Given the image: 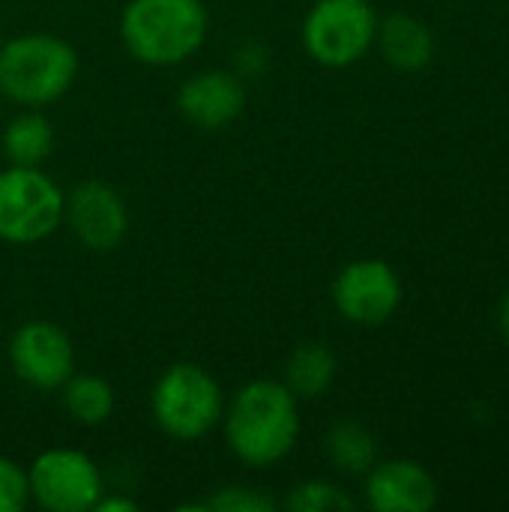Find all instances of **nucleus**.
<instances>
[{
    "instance_id": "1",
    "label": "nucleus",
    "mask_w": 509,
    "mask_h": 512,
    "mask_svg": "<svg viewBox=\"0 0 509 512\" xmlns=\"http://www.w3.org/2000/svg\"><path fill=\"white\" fill-rule=\"evenodd\" d=\"M222 429L228 450L249 468H273L300 438V399L273 378L243 384L225 402Z\"/></svg>"
},
{
    "instance_id": "2",
    "label": "nucleus",
    "mask_w": 509,
    "mask_h": 512,
    "mask_svg": "<svg viewBox=\"0 0 509 512\" xmlns=\"http://www.w3.org/2000/svg\"><path fill=\"white\" fill-rule=\"evenodd\" d=\"M210 15L204 0H129L120 42L144 66H180L204 45Z\"/></svg>"
},
{
    "instance_id": "3",
    "label": "nucleus",
    "mask_w": 509,
    "mask_h": 512,
    "mask_svg": "<svg viewBox=\"0 0 509 512\" xmlns=\"http://www.w3.org/2000/svg\"><path fill=\"white\" fill-rule=\"evenodd\" d=\"M78 78V51L54 33H21L0 42V93L21 108H45Z\"/></svg>"
},
{
    "instance_id": "4",
    "label": "nucleus",
    "mask_w": 509,
    "mask_h": 512,
    "mask_svg": "<svg viewBox=\"0 0 509 512\" xmlns=\"http://www.w3.org/2000/svg\"><path fill=\"white\" fill-rule=\"evenodd\" d=\"M150 411L171 441L192 444L222 426L225 393L210 369L198 363H174L156 378Z\"/></svg>"
},
{
    "instance_id": "5",
    "label": "nucleus",
    "mask_w": 509,
    "mask_h": 512,
    "mask_svg": "<svg viewBox=\"0 0 509 512\" xmlns=\"http://www.w3.org/2000/svg\"><path fill=\"white\" fill-rule=\"evenodd\" d=\"M378 12L372 0H315L303 18V48L327 69L360 63L375 45Z\"/></svg>"
},
{
    "instance_id": "6",
    "label": "nucleus",
    "mask_w": 509,
    "mask_h": 512,
    "mask_svg": "<svg viewBox=\"0 0 509 512\" xmlns=\"http://www.w3.org/2000/svg\"><path fill=\"white\" fill-rule=\"evenodd\" d=\"M63 189L30 165L0 171V240L27 246L51 237L63 225Z\"/></svg>"
},
{
    "instance_id": "7",
    "label": "nucleus",
    "mask_w": 509,
    "mask_h": 512,
    "mask_svg": "<svg viewBox=\"0 0 509 512\" xmlns=\"http://www.w3.org/2000/svg\"><path fill=\"white\" fill-rule=\"evenodd\" d=\"M30 501L48 512H90L102 498L99 465L72 447L42 450L27 465Z\"/></svg>"
},
{
    "instance_id": "8",
    "label": "nucleus",
    "mask_w": 509,
    "mask_h": 512,
    "mask_svg": "<svg viewBox=\"0 0 509 512\" xmlns=\"http://www.w3.org/2000/svg\"><path fill=\"white\" fill-rule=\"evenodd\" d=\"M405 288L393 264L381 258H360L333 279V306L354 327H381L402 306Z\"/></svg>"
},
{
    "instance_id": "9",
    "label": "nucleus",
    "mask_w": 509,
    "mask_h": 512,
    "mask_svg": "<svg viewBox=\"0 0 509 512\" xmlns=\"http://www.w3.org/2000/svg\"><path fill=\"white\" fill-rule=\"evenodd\" d=\"M9 366L18 381L33 390H60L75 372V345L69 333L51 321H27L9 339Z\"/></svg>"
},
{
    "instance_id": "10",
    "label": "nucleus",
    "mask_w": 509,
    "mask_h": 512,
    "mask_svg": "<svg viewBox=\"0 0 509 512\" xmlns=\"http://www.w3.org/2000/svg\"><path fill=\"white\" fill-rule=\"evenodd\" d=\"M63 225L84 249L111 252L129 231V207L114 186L87 177L63 195Z\"/></svg>"
},
{
    "instance_id": "11",
    "label": "nucleus",
    "mask_w": 509,
    "mask_h": 512,
    "mask_svg": "<svg viewBox=\"0 0 509 512\" xmlns=\"http://www.w3.org/2000/svg\"><path fill=\"white\" fill-rule=\"evenodd\" d=\"M246 108V81L231 69H204L189 75L177 90V111L204 132L231 126Z\"/></svg>"
},
{
    "instance_id": "12",
    "label": "nucleus",
    "mask_w": 509,
    "mask_h": 512,
    "mask_svg": "<svg viewBox=\"0 0 509 512\" xmlns=\"http://www.w3.org/2000/svg\"><path fill=\"white\" fill-rule=\"evenodd\" d=\"M366 507L375 512H429L438 483L417 459H378L366 474Z\"/></svg>"
},
{
    "instance_id": "13",
    "label": "nucleus",
    "mask_w": 509,
    "mask_h": 512,
    "mask_svg": "<svg viewBox=\"0 0 509 512\" xmlns=\"http://www.w3.org/2000/svg\"><path fill=\"white\" fill-rule=\"evenodd\" d=\"M375 45L381 57L399 72H420L435 57L432 27L411 12H393L387 18H378Z\"/></svg>"
},
{
    "instance_id": "14",
    "label": "nucleus",
    "mask_w": 509,
    "mask_h": 512,
    "mask_svg": "<svg viewBox=\"0 0 509 512\" xmlns=\"http://www.w3.org/2000/svg\"><path fill=\"white\" fill-rule=\"evenodd\" d=\"M339 375V360L336 354L321 345V342H303L297 345L282 369V384L300 399H321Z\"/></svg>"
},
{
    "instance_id": "15",
    "label": "nucleus",
    "mask_w": 509,
    "mask_h": 512,
    "mask_svg": "<svg viewBox=\"0 0 509 512\" xmlns=\"http://www.w3.org/2000/svg\"><path fill=\"white\" fill-rule=\"evenodd\" d=\"M0 147L9 159V165L42 168V162L54 150V123L39 108H24L21 114H15L6 123Z\"/></svg>"
},
{
    "instance_id": "16",
    "label": "nucleus",
    "mask_w": 509,
    "mask_h": 512,
    "mask_svg": "<svg viewBox=\"0 0 509 512\" xmlns=\"http://www.w3.org/2000/svg\"><path fill=\"white\" fill-rule=\"evenodd\" d=\"M327 462L348 477H366L378 462V438L357 420H342L324 435Z\"/></svg>"
},
{
    "instance_id": "17",
    "label": "nucleus",
    "mask_w": 509,
    "mask_h": 512,
    "mask_svg": "<svg viewBox=\"0 0 509 512\" xmlns=\"http://www.w3.org/2000/svg\"><path fill=\"white\" fill-rule=\"evenodd\" d=\"M60 396H63V408L66 414L81 423V426H102L111 420L114 414V387L99 378V375H78L72 372L69 381L60 387Z\"/></svg>"
},
{
    "instance_id": "18",
    "label": "nucleus",
    "mask_w": 509,
    "mask_h": 512,
    "mask_svg": "<svg viewBox=\"0 0 509 512\" xmlns=\"http://www.w3.org/2000/svg\"><path fill=\"white\" fill-rule=\"evenodd\" d=\"M282 504L294 512H351L357 507V501L330 480H303Z\"/></svg>"
},
{
    "instance_id": "19",
    "label": "nucleus",
    "mask_w": 509,
    "mask_h": 512,
    "mask_svg": "<svg viewBox=\"0 0 509 512\" xmlns=\"http://www.w3.org/2000/svg\"><path fill=\"white\" fill-rule=\"evenodd\" d=\"M279 507L267 492L249 486H225L204 501V512H273Z\"/></svg>"
},
{
    "instance_id": "20",
    "label": "nucleus",
    "mask_w": 509,
    "mask_h": 512,
    "mask_svg": "<svg viewBox=\"0 0 509 512\" xmlns=\"http://www.w3.org/2000/svg\"><path fill=\"white\" fill-rule=\"evenodd\" d=\"M30 504L27 468L9 456H0V512H21Z\"/></svg>"
},
{
    "instance_id": "21",
    "label": "nucleus",
    "mask_w": 509,
    "mask_h": 512,
    "mask_svg": "<svg viewBox=\"0 0 509 512\" xmlns=\"http://www.w3.org/2000/svg\"><path fill=\"white\" fill-rule=\"evenodd\" d=\"M270 63V54L261 48V45H255V42H249V45H243L240 51H237V75L240 78H246V75H252V72H261L264 66Z\"/></svg>"
},
{
    "instance_id": "22",
    "label": "nucleus",
    "mask_w": 509,
    "mask_h": 512,
    "mask_svg": "<svg viewBox=\"0 0 509 512\" xmlns=\"http://www.w3.org/2000/svg\"><path fill=\"white\" fill-rule=\"evenodd\" d=\"M93 512H138V504L132 498H123V495H105L102 492Z\"/></svg>"
},
{
    "instance_id": "23",
    "label": "nucleus",
    "mask_w": 509,
    "mask_h": 512,
    "mask_svg": "<svg viewBox=\"0 0 509 512\" xmlns=\"http://www.w3.org/2000/svg\"><path fill=\"white\" fill-rule=\"evenodd\" d=\"M495 324H498V333L504 339V345L509 348V288L501 294L498 300V309H495Z\"/></svg>"
},
{
    "instance_id": "24",
    "label": "nucleus",
    "mask_w": 509,
    "mask_h": 512,
    "mask_svg": "<svg viewBox=\"0 0 509 512\" xmlns=\"http://www.w3.org/2000/svg\"><path fill=\"white\" fill-rule=\"evenodd\" d=\"M0 42H3V39H0Z\"/></svg>"
}]
</instances>
